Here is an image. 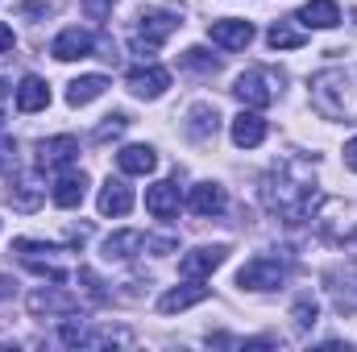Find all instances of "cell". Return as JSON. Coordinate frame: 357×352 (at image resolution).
I'll use <instances>...</instances> for the list:
<instances>
[{
	"label": "cell",
	"instance_id": "23",
	"mask_svg": "<svg viewBox=\"0 0 357 352\" xmlns=\"http://www.w3.org/2000/svg\"><path fill=\"white\" fill-rule=\"evenodd\" d=\"M8 199H13V207H21V211H33V207L42 203V186H38L33 178H25V182H17V186L8 191Z\"/></svg>",
	"mask_w": 357,
	"mask_h": 352
},
{
	"label": "cell",
	"instance_id": "10",
	"mask_svg": "<svg viewBox=\"0 0 357 352\" xmlns=\"http://www.w3.org/2000/svg\"><path fill=\"white\" fill-rule=\"evenodd\" d=\"M212 290L208 286H199V278H191L187 286H175V290H167L162 298H158V311L162 315H175V311H187V307H195V303H204Z\"/></svg>",
	"mask_w": 357,
	"mask_h": 352
},
{
	"label": "cell",
	"instance_id": "18",
	"mask_svg": "<svg viewBox=\"0 0 357 352\" xmlns=\"http://www.w3.org/2000/svg\"><path fill=\"white\" fill-rule=\"evenodd\" d=\"M116 166H121L125 175H150V170L158 166V154H154L150 145H125V150L116 154Z\"/></svg>",
	"mask_w": 357,
	"mask_h": 352
},
{
	"label": "cell",
	"instance_id": "8",
	"mask_svg": "<svg viewBox=\"0 0 357 352\" xmlns=\"http://www.w3.org/2000/svg\"><path fill=\"white\" fill-rule=\"evenodd\" d=\"M129 91L142 95V99H158L162 91L171 88V71L167 67H142V71H129Z\"/></svg>",
	"mask_w": 357,
	"mask_h": 352
},
{
	"label": "cell",
	"instance_id": "30",
	"mask_svg": "<svg viewBox=\"0 0 357 352\" xmlns=\"http://www.w3.org/2000/svg\"><path fill=\"white\" fill-rule=\"evenodd\" d=\"M13 42H17V38H13V25H4V21H0V54H4V50H13Z\"/></svg>",
	"mask_w": 357,
	"mask_h": 352
},
{
	"label": "cell",
	"instance_id": "1",
	"mask_svg": "<svg viewBox=\"0 0 357 352\" xmlns=\"http://www.w3.org/2000/svg\"><path fill=\"white\" fill-rule=\"evenodd\" d=\"M312 99H316V108H320L328 120H341L345 112H354L345 71H324V75H316V83H312Z\"/></svg>",
	"mask_w": 357,
	"mask_h": 352
},
{
	"label": "cell",
	"instance_id": "33",
	"mask_svg": "<svg viewBox=\"0 0 357 352\" xmlns=\"http://www.w3.org/2000/svg\"><path fill=\"white\" fill-rule=\"evenodd\" d=\"M13 290H17V282H13V278H4V273H0V298H13Z\"/></svg>",
	"mask_w": 357,
	"mask_h": 352
},
{
	"label": "cell",
	"instance_id": "13",
	"mask_svg": "<svg viewBox=\"0 0 357 352\" xmlns=\"http://www.w3.org/2000/svg\"><path fill=\"white\" fill-rule=\"evenodd\" d=\"M262 141H266V120H262L258 112H241V116H233V145L254 150V145H262Z\"/></svg>",
	"mask_w": 357,
	"mask_h": 352
},
{
	"label": "cell",
	"instance_id": "3",
	"mask_svg": "<svg viewBox=\"0 0 357 352\" xmlns=\"http://www.w3.org/2000/svg\"><path fill=\"white\" fill-rule=\"evenodd\" d=\"M282 278H287V269H282L278 262H270V257H254V262L241 265L237 286H245V290H274Z\"/></svg>",
	"mask_w": 357,
	"mask_h": 352
},
{
	"label": "cell",
	"instance_id": "15",
	"mask_svg": "<svg viewBox=\"0 0 357 352\" xmlns=\"http://www.w3.org/2000/svg\"><path fill=\"white\" fill-rule=\"evenodd\" d=\"M137 249H146V237L137 232V228H121V232H112L108 241H104V257L112 262H129V257H137Z\"/></svg>",
	"mask_w": 357,
	"mask_h": 352
},
{
	"label": "cell",
	"instance_id": "26",
	"mask_svg": "<svg viewBox=\"0 0 357 352\" xmlns=\"http://www.w3.org/2000/svg\"><path fill=\"white\" fill-rule=\"evenodd\" d=\"M104 336H91L84 323H67L63 328V344H71V349H79V344H100Z\"/></svg>",
	"mask_w": 357,
	"mask_h": 352
},
{
	"label": "cell",
	"instance_id": "19",
	"mask_svg": "<svg viewBox=\"0 0 357 352\" xmlns=\"http://www.w3.org/2000/svg\"><path fill=\"white\" fill-rule=\"evenodd\" d=\"M13 99H17V108H21V112H42V108L50 104V88H46L38 75H25Z\"/></svg>",
	"mask_w": 357,
	"mask_h": 352
},
{
	"label": "cell",
	"instance_id": "12",
	"mask_svg": "<svg viewBox=\"0 0 357 352\" xmlns=\"http://www.w3.org/2000/svg\"><path fill=\"white\" fill-rule=\"evenodd\" d=\"M146 211H150L154 220L178 216V186L175 182H154V186H146Z\"/></svg>",
	"mask_w": 357,
	"mask_h": 352
},
{
	"label": "cell",
	"instance_id": "11",
	"mask_svg": "<svg viewBox=\"0 0 357 352\" xmlns=\"http://www.w3.org/2000/svg\"><path fill=\"white\" fill-rule=\"evenodd\" d=\"M96 207H100V216H129V207H133V191H129L121 178H108V182L100 186Z\"/></svg>",
	"mask_w": 357,
	"mask_h": 352
},
{
	"label": "cell",
	"instance_id": "34",
	"mask_svg": "<svg viewBox=\"0 0 357 352\" xmlns=\"http://www.w3.org/2000/svg\"><path fill=\"white\" fill-rule=\"evenodd\" d=\"M4 95H8V88L0 83V120H4Z\"/></svg>",
	"mask_w": 357,
	"mask_h": 352
},
{
	"label": "cell",
	"instance_id": "6",
	"mask_svg": "<svg viewBox=\"0 0 357 352\" xmlns=\"http://www.w3.org/2000/svg\"><path fill=\"white\" fill-rule=\"evenodd\" d=\"M91 46H96V38H91L88 29L71 25V29H63V33L50 42V54H54L59 63H75V58H88Z\"/></svg>",
	"mask_w": 357,
	"mask_h": 352
},
{
	"label": "cell",
	"instance_id": "21",
	"mask_svg": "<svg viewBox=\"0 0 357 352\" xmlns=\"http://www.w3.org/2000/svg\"><path fill=\"white\" fill-rule=\"evenodd\" d=\"M71 307H75V298L63 294V290H38V294H29V311L33 315H54V311H71Z\"/></svg>",
	"mask_w": 357,
	"mask_h": 352
},
{
	"label": "cell",
	"instance_id": "4",
	"mask_svg": "<svg viewBox=\"0 0 357 352\" xmlns=\"http://www.w3.org/2000/svg\"><path fill=\"white\" fill-rule=\"evenodd\" d=\"M225 257H229L225 245H199V249H191V253L178 257V273L183 278H208L216 265H225Z\"/></svg>",
	"mask_w": 357,
	"mask_h": 352
},
{
	"label": "cell",
	"instance_id": "14",
	"mask_svg": "<svg viewBox=\"0 0 357 352\" xmlns=\"http://www.w3.org/2000/svg\"><path fill=\"white\" fill-rule=\"evenodd\" d=\"M187 207H191L195 216H220V211H225V186H216V182H199V186H191Z\"/></svg>",
	"mask_w": 357,
	"mask_h": 352
},
{
	"label": "cell",
	"instance_id": "27",
	"mask_svg": "<svg viewBox=\"0 0 357 352\" xmlns=\"http://www.w3.org/2000/svg\"><path fill=\"white\" fill-rule=\"evenodd\" d=\"M125 125H129V116H125V112H112V116H104V125L96 129V141H108V137L125 133Z\"/></svg>",
	"mask_w": 357,
	"mask_h": 352
},
{
	"label": "cell",
	"instance_id": "7",
	"mask_svg": "<svg viewBox=\"0 0 357 352\" xmlns=\"http://www.w3.org/2000/svg\"><path fill=\"white\" fill-rule=\"evenodd\" d=\"M79 158V141L75 137H50L38 145V166L42 170H59V166H71Z\"/></svg>",
	"mask_w": 357,
	"mask_h": 352
},
{
	"label": "cell",
	"instance_id": "5",
	"mask_svg": "<svg viewBox=\"0 0 357 352\" xmlns=\"http://www.w3.org/2000/svg\"><path fill=\"white\" fill-rule=\"evenodd\" d=\"M208 38L220 50H245L254 42V25L250 21H237V17H225V21H212L208 25Z\"/></svg>",
	"mask_w": 357,
	"mask_h": 352
},
{
	"label": "cell",
	"instance_id": "16",
	"mask_svg": "<svg viewBox=\"0 0 357 352\" xmlns=\"http://www.w3.org/2000/svg\"><path fill=\"white\" fill-rule=\"evenodd\" d=\"M84 195H88V175L79 170V175H63L59 182H54V191H50V199L59 203V207H79L84 203Z\"/></svg>",
	"mask_w": 357,
	"mask_h": 352
},
{
	"label": "cell",
	"instance_id": "25",
	"mask_svg": "<svg viewBox=\"0 0 357 352\" xmlns=\"http://www.w3.org/2000/svg\"><path fill=\"white\" fill-rule=\"evenodd\" d=\"M183 67H191V71H199V75H212V71H216L220 63H216V58H212L208 50H199V46H191V50L183 54Z\"/></svg>",
	"mask_w": 357,
	"mask_h": 352
},
{
	"label": "cell",
	"instance_id": "24",
	"mask_svg": "<svg viewBox=\"0 0 357 352\" xmlns=\"http://www.w3.org/2000/svg\"><path fill=\"white\" fill-rule=\"evenodd\" d=\"M216 133V108H208V104H199V108H191V137H212Z\"/></svg>",
	"mask_w": 357,
	"mask_h": 352
},
{
	"label": "cell",
	"instance_id": "28",
	"mask_svg": "<svg viewBox=\"0 0 357 352\" xmlns=\"http://www.w3.org/2000/svg\"><path fill=\"white\" fill-rule=\"evenodd\" d=\"M0 170H4L8 178L17 175V145H13L8 137H0Z\"/></svg>",
	"mask_w": 357,
	"mask_h": 352
},
{
	"label": "cell",
	"instance_id": "32",
	"mask_svg": "<svg viewBox=\"0 0 357 352\" xmlns=\"http://www.w3.org/2000/svg\"><path fill=\"white\" fill-rule=\"evenodd\" d=\"M345 166H349V170H357V137L345 145Z\"/></svg>",
	"mask_w": 357,
	"mask_h": 352
},
{
	"label": "cell",
	"instance_id": "22",
	"mask_svg": "<svg viewBox=\"0 0 357 352\" xmlns=\"http://www.w3.org/2000/svg\"><path fill=\"white\" fill-rule=\"evenodd\" d=\"M266 42L274 46V50H299L307 38H303V29H295L291 21H274L270 33H266Z\"/></svg>",
	"mask_w": 357,
	"mask_h": 352
},
{
	"label": "cell",
	"instance_id": "29",
	"mask_svg": "<svg viewBox=\"0 0 357 352\" xmlns=\"http://www.w3.org/2000/svg\"><path fill=\"white\" fill-rule=\"evenodd\" d=\"M316 323V303H299L295 307V328H312Z\"/></svg>",
	"mask_w": 357,
	"mask_h": 352
},
{
	"label": "cell",
	"instance_id": "9",
	"mask_svg": "<svg viewBox=\"0 0 357 352\" xmlns=\"http://www.w3.org/2000/svg\"><path fill=\"white\" fill-rule=\"evenodd\" d=\"M233 95H237L245 108H266L270 99H274V91H270V75L266 71H245V75L237 79Z\"/></svg>",
	"mask_w": 357,
	"mask_h": 352
},
{
	"label": "cell",
	"instance_id": "31",
	"mask_svg": "<svg viewBox=\"0 0 357 352\" xmlns=\"http://www.w3.org/2000/svg\"><path fill=\"white\" fill-rule=\"evenodd\" d=\"M84 4H88V8L96 13V17H104V13L112 8V0H84Z\"/></svg>",
	"mask_w": 357,
	"mask_h": 352
},
{
	"label": "cell",
	"instance_id": "20",
	"mask_svg": "<svg viewBox=\"0 0 357 352\" xmlns=\"http://www.w3.org/2000/svg\"><path fill=\"white\" fill-rule=\"evenodd\" d=\"M104 88H108V79H104V75L71 79V83H67V104H71V108H84V104H91V99H100Z\"/></svg>",
	"mask_w": 357,
	"mask_h": 352
},
{
	"label": "cell",
	"instance_id": "2",
	"mask_svg": "<svg viewBox=\"0 0 357 352\" xmlns=\"http://www.w3.org/2000/svg\"><path fill=\"white\" fill-rule=\"evenodd\" d=\"M175 29H178V17L158 13V8H154V13H146V17L137 21V33H133V54H142V58H146V54H154V50H158Z\"/></svg>",
	"mask_w": 357,
	"mask_h": 352
},
{
	"label": "cell",
	"instance_id": "17",
	"mask_svg": "<svg viewBox=\"0 0 357 352\" xmlns=\"http://www.w3.org/2000/svg\"><path fill=\"white\" fill-rule=\"evenodd\" d=\"M299 21L312 25V29H333V25L341 21V4H337V0H307V4L299 8Z\"/></svg>",
	"mask_w": 357,
	"mask_h": 352
}]
</instances>
